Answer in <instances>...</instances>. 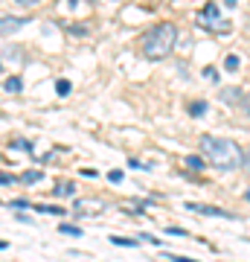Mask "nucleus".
Masks as SVG:
<instances>
[{"instance_id":"nucleus-1","label":"nucleus","mask_w":250,"mask_h":262,"mask_svg":"<svg viewBox=\"0 0 250 262\" xmlns=\"http://www.w3.org/2000/svg\"><path fill=\"white\" fill-rule=\"evenodd\" d=\"M201 151L215 169H239L244 163V155L236 143L224 140V137H213V134L201 137Z\"/></svg>"},{"instance_id":"nucleus-2","label":"nucleus","mask_w":250,"mask_h":262,"mask_svg":"<svg viewBox=\"0 0 250 262\" xmlns=\"http://www.w3.org/2000/svg\"><path fill=\"white\" fill-rule=\"evenodd\" d=\"M177 44V29L175 24H160L143 38V56L148 61H160V58H166Z\"/></svg>"},{"instance_id":"nucleus-3","label":"nucleus","mask_w":250,"mask_h":262,"mask_svg":"<svg viewBox=\"0 0 250 262\" xmlns=\"http://www.w3.org/2000/svg\"><path fill=\"white\" fill-rule=\"evenodd\" d=\"M218 6H215V3H207L204 6V12H201V15H198V24H201V27H207V29H218V32H227V24H224V20H218Z\"/></svg>"},{"instance_id":"nucleus-4","label":"nucleus","mask_w":250,"mask_h":262,"mask_svg":"<svg viewBox=\"0 0 250 262\" xmlns=\"http://www.w3.org/2000/svg\"><path fill=\"white\" fill-rule=\"evenodd\" d=\"M189 210H195V213H204V215H218V219H233V213H224V210H218V207H207V204H195V201H189Z\"/></svg>"},{"instance_id":"nucleus-5","label":"nucleus","mask_w":250,"mask_h":262,"mask_svg":"<svg viewBox=\"0 0 250 262\" xmlns=\"http://www.w3.org/2000/svg\"><path fill=\"white\" fill-rule=\"evenodd\" d=\"M76 213H102L105 210V201H82V198H79V201H76Z\"/></svg>"},{"instance_id":"nucleus-6","label":"nucleus","mask_w":250,"mask_h":262,"mask_svg":"<svg viewBox=\"0 0 250 262\" xmlns=\"http://www.w3.org/2000/svg\"><path fill=\"white\" fill-rule=\"evenodd\" d=\"M27 20L24 18H3V35H12V32H18Z\"/></svg>"},{"instance_id":"nucleus-7","label":"nucleus","mask_w":250,"mask_h":262,"mask_svg":"<svg viewBox=\"0 0 250 262\" xmlns=\"http://www.w3.org/2000/svg\"><path fill=\"white\" fill-rule=\"evenodd\" d=\"M3 88H6V94H18L20 91V79L18 76H9V79L3 82Z\"/></svg>"},{"instance_id":"nucleus-8","label":"nucleus","mask_w":250,"mask_h":262,"mask_svg":"<svg viewBox=\"0 0 250 262\" xmlns=\"http://www.w3.org/2000/svg\"><path fill=\"white\" fill-rule=\"evenodd\" d=\"M38 213H50V215H58V219H61V215H64V210H61V207H53V204H41V207H35Z\"/></svg>"},{"instance_id":"nucleus-9","label":"nucleus","mask_w":250,"mask_h":262,"mask_svg":"<svg viewBox=\"0 0 250 262\" xmlns=\"http://www.w3.org/2000/svg\"><path fill=\"white\" fill-rule=\"evenodd\" d=\"M186 166H189V169H198V172H201V169H204V158H198V155H189V158H186Z\"/></svg>"},{"instance_id":"nucleus-10","label":"nucleus","mask_w":250,"mask_h":262,"mask_svg":"<svg viewBox=\"0 0 250 262\" xmlns=\"http://www.w3.org/2000/svg\"><path fill=\"white\" fill-rule=\"evenodd\" d=\"M58 233H64V236H82V227H73V225H58Z\"/></svg>"},{"instance_id":"nucleus-11","label":"nucleus","mask_w":250,"mask_h":262,"mask_svg":"<svg viewBox=\"0 0 250 262\" xmlns=\"http://www.w3.org/2000/svg\"><path fill=\"white\" fill-rule=\"evenodd\" d=\"M111 242L120 245V248H137V245H140V242H134V239H120V236H113Z\"/></svg>"},{"instance_id":"nucleus-12","label":"nucleus","mask_w":250,"mask_h":262,"mask_svg":"<svg viewBox=\"0 0 250 262\" xmlns=\"http://www.w3.org/2000/svg\"><path fill=\"white\" fill-rule=\"evenodd\" d=\"M44 178V172H38V169H32V172H27V175H24V181H27V184H35V181H41Z\"/></svg>"},{"instance_id":"nucleus-13","label":"nucleus","mask_w":250,"mask_h":262,"mask_svg":"<svg viewBox=\"0 0 250 262\" xmlns=\"http://www.w3.org/2000/svg\"><path fill=\"white\" fill-rule=\"evenodd\" d=\"M56 91L61 96H67V94H70V82H64V79H61V82H56Z\"/></svg>"},{"instance_id":"nucleus-14","label":"nucleus","mask_w":250,"mask_h":262,"mask_svg":"<svg viewBox=\"0 0 250 262\" xmlns=\"http://www.w3.org/2000/svg\"><path fill=\"white\" fill-rule=\"evenodd\" d=\"M189 111H192L195 117H201V114L207 111V102H192V108H189Z\"/></svg>"},{"instance_id":"nucleus-15","label":"nucleus","mask_w":250,"mask_h":262,"mask_svg":"<svg viewBox=\"0 0 250 262\" xmlns=\"http://www.w3.org/2000/svg\"><path fill=\"white\" fill-rule=\"evenodd\" d=\"M224 67H227V70H239V58H236V56H227Z\"/></svg>"},{"instance_id":"nucleus-16","label":"nucleus","mask_w":250,"mask_h":262,"mask_svg":"<svg viewBox=\"0 0 250 262\" xmlns=\"http://www.w3.org/2000/svg\"><path fill=\"white\" fill-rule=\"evenodd\" d=\"M56 192H76V187H73V184H58Z\"/></svg>"},{"instance_id":"nucleus-17","label":"nucleus","mask_w":250,"mask_h":262,"mask_svg":"<svg viewBox=\"0 0 250 262\" xmlns=\"http://www.w3.org/2000/svg\"><path fill=\"white\" fill-rule=\"evenodd\" d=\"M108 178H111L113 184H120V181H122V172H117V169H113V172H108Z\"/></svg>"},{"instance_id":"nucleus-18","label":"nucleus","mask_w":250,"mask_h":262,"mask_svg":"<svg viewBox=\"0 0 250 262\" xmlns=\"http://www.w3.org/2000/svg\"><path fill=\"white\" fill-rule=\"evenodd\" d=\"M204 76H207V79H213V82L218 79V73H215V67H207V70H204Z\"/></svg>"},{"instance_id":"nucleus-19","label":"nucleus","mask_w":250,"mask_h":262,"mask_svg":"<svg viewBox=\"0 0 250 262\" xmlns=\"http://www.w3.org/2000/svg\"><path fill=\"white\" fill-rule=\"evenodd\" d=\"M169 259L172 262H195V259H186V256H175V253H169Z\"/></svg>"},{"instance_id":"nucleus-20","label":"nucleus","mask_w":250,"mask_h":262,"mask_svg":"<svg viewBox=\"0 0 250 262\" xmlns=\"http://www.w3.org/2000/svg\"><path fill=\"white\" fill-rule=\"evenodd\" d=\"M15 146H18V149H24V151H29V149H32V146H29L27 140H18V143H15Z\"/></svg>"},{"instance_id":"nucleus-21","label":"nucleus","mask_w":250,"mask_h":262,"mask_svg":"<svg viewBox=\"0 0 250 262\" xmlns=\"http://www.w3.org/2000/svg\"><path fill=\"white\" fill-rule=\"evenodd\" d=\"M244 108H247V111H250V94L244 96Z\"/></svg>"},{"instance_id":"nucleus-22","label":"nucleus","mask_w":250,"mask_h":262,"mask_svg":"<svg viewBox=\"0 0 250 262\" xmlns=\"http://www.w3.org/2000/svg\"><path fill=\"white\" fill-rule=\"evenodd\" d=\"M224 3H227V6H236V0H224Z\"/></svg>"},{"instance_id":"nucleus-23","label":"nucleus","mask_w":250,"mask_h":262,"mask_svg":"<svg viewBox=\"0 0 250 262\" xmlns=\"http://www.w3.org/2000/svg\"><path fill=\"white\" fill-rule=\"evenodd\" d=\"M244 163H247V169H250V151H247V158H244Z\"/></svg>"},{"instance_id":"nucleus-24","label":"nucleus","mask_w":250,"mask_h":262,"mask_svg":"<svg viewBox=\"0 0 250 262\" xmlns=\"http://www.w3.org/2000/svg\"><path fill=\"white\" fill-rule=\"evenodd\" d=\"M18 3H35V0H18Z\"/></svg>"},{"instance_id":"nucleus-25","label":"nucleus","mask_w":250,"mask_h":262,"mask_svg":"<svg viewBox=\"0 0 250 262\" xmlns=\"http://www.w3.org/2000/svg\"><path fill=\"white\" fill-rule=\"evenodd\" d=\"M244 198H247V201H250V189H247V192H244Z\"/></svg>"}]
</instances>
